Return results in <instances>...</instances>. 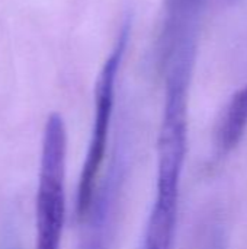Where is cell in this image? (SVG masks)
Segmentation results:
<instances>
[{
    "label": "cell",
    "instance_id": "cell-6",
    "mask_svg": "<svg viewBox=\"0 0 247 249\" xmlns=\"http://www.w3.org/2000/svg\"><path fill=\"white\" fill-rule=\"evenodd\" d=\"M201 249H229L224 232L220 228V225H211L207 229V232L202 238Z\"/></svg>",
    "mask_w": 247,
    "mask_h": 249
},
{
    "label": "cell",
    "instance_id": "cell-4",
    "mask_svg": "<svg viewBox=\"0 0 247 249\" xmlns=\"http://www.w3.org/2000/svg\"><path fill=\"white\" fill-rule=\"evenodd\" d=\"M130 156L131 150H128V143L116 142L103 178L95 190L90 209L83 219L86 226L79 249L112 248Z\"/></svg>",
    "mask_w": 247,
    "mask_h": 249
},
{
    "label": "cell",
    "instance_id": "cell-1",
    "mask_svg": "<svg viewBox=\"0 0 247 249\" xmlns=\"http://www.w3.org/2000/svg\"><path fill=\"white\" fill-rule=\"evenodd\" d=\"M194 39H175L166 74V95L157 137L156 197L140 249H173L181 181L188 153V95Z\"/></svg>",
    "mask_w": 247,
    "mask_h": 249
},
{
    "label": "cell",
    "instance_id": "cell-7",
    "mask_svg": "<svg viewBox=\"0 0 247 249\" xmlns=\"http://www.w3.org/2000/svg\"><path fill=\"white\" fill-rule=\"evenodd\" d=\"M198 0H169V3H197Z\"/></svg>",
    "mask_w": 247,
    "mask_h": 249
},
{
    "label": "cell",
    "instance_id": "cell-5",
    "mask_svg": "<svg viewBox=\"0 0 247 249\" xmlns=\"http://www.w3.org/2000/svg\"><path fill=\"white\" fill-rule=\"evenodd\" d=\"M247 130V85L236 90L226 104L215 127V152L218 158L231 153Z\"/></svg>",
    "mask_w": 247,
    "mask_h": 249
},
{
    "label": "cell",
    "instance_id": "cell-3",
    "mask_svg": "<svg viewBox=\"0 0 247 249\" xmlns=\"http://www.w3.org/2000/svg\"><path fill=\"white\" fill-rule=\"evenodd\" d=\"M127 38H128V26L122 29L114 51L105 61L96 80L92 134H90L86 158L82 166L77 194H76V216L80 220L86 217L90 209L93 194L99 182L102 165L105 162L112 112H114V102H115L116 74L127 45Z\"/></svg>",
    "mask_w": 247,
    "mask_h": 249
},
{
    "label": "cell",
    "instance_id": "cell-2",
    "mask_svg": "<svg viewBox=\"0 0 247 249\" xmlns=\"http://www.w3.org/2000/svg\"><path fill=\"white\" fill-rule=\"evenodd\" d=\"M67 131L60 114L52 112L44 128L36 201L35 249H60L66 217Z\"/></svg>",
    "mask_w": 247,
    "mask_h": 249
}]
</instances>
